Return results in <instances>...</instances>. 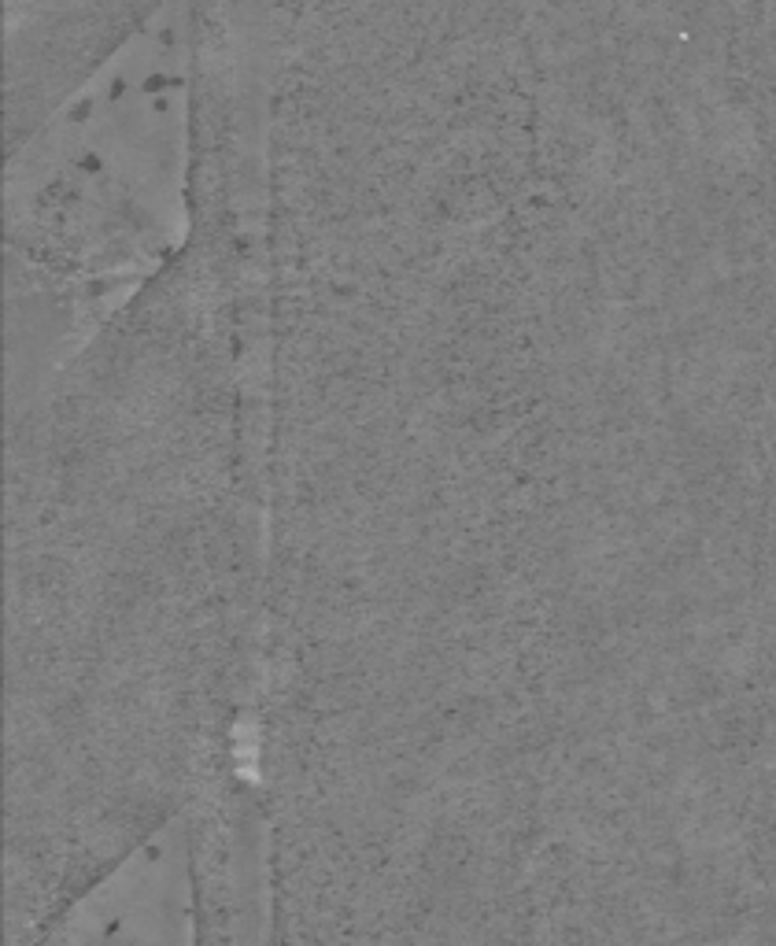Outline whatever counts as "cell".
Listing matches in <instances>:
<instances>
[{
    "label": "cell",
    "mask_w": 776,
    "mask_h": 946,
    "mask_svg": "<svg viewBox=\"0 0 776 946\" xmlns=\"http://www.w3.org/2000/svg\"><path fill=\"white\" fill-rule=\"evenodd\" d=\"M200 105L204 0H163L4 145V418L185 256Z\"/></svg>",
    "instance_id": "1"
}]
</instances>
